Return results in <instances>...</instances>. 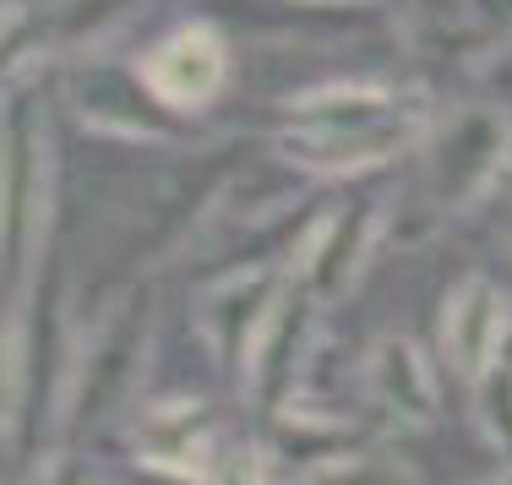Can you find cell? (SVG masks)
<instances>
[{
    "mask_svg": "<svg viewBox=\"0 0 512 485\" xmlns=\"http://www.w3.org/2000/svg\"><path fill=\"white\" fill-rule=\"evenodd\" d=\"M431 120V104L409 88H371V82H333L284 104L278 153L316 175L376 169L409 148Z\"/></svg>",
    "mask_w": 512,
    "mask_h": 485,
    "instance_id": "6da1fadb",
    "label": "cell"
},
{
    "mask_svg": "<svg viewBox=\"0 0 512 485\" xmlns=\"http://www.w3.org/2000/svg\"><path fill=\"white\" fill-rule=\"evenodd\" d=\"M507 120L496 109H469L453 126L436 131V142L425 148V169H420V191H414V224L409 240L425 229H442L447 218L469 213L485 191L496 186L507 164Z\"/></svg>",
    "mask_w": 512,
    "mask_h": 485,
    "instance_id": "7a4b0ae2",
    "label": "cell"
},
{
    "mask_svg": "<svg viewBox=\"0 0 512 485\" xmlns=\"http://www.w3.org/2000/svg\"><path fill=\"white\" fill-rule=\"evenodd\" d=\"M142 355H148V300L131 295L77 349V366H71V382H66V409H60V426H66L71 447L88 442L93 431L120 415L131 382L142 377Z\"/></svg>",
    "mask_w": 512,
    "mask_h": 485,
    "instance_id": "3957f363",
    "label": "cell"
},
{
    "mask_svg": "<svg viewBox=\"0 0 512 485\" xmlns=\"http://www.w3.org/2000/svg\"><path fill=\"white\" fill-rule=\"evenodd\" d=\"M295 273L284 262H246V268L224 273L213 289L202 295L197 306V322H202V338H207V355L218 360L229 382L246 387L251 382V366H256V349H262L267 327H273L278 306H284Z\"/></svg>",
    "mask_w": 512,
    "mask_h": 485,
    "instance_id": "277c9868",
    "label": "cell"
},
{
    "mask_svg": "<svg viewBox=\"0 0 512 485\" xmlns=\"http://www.w3.org/2000/svg\"><path fill=\"white\" fill-rule=\"evenodd\" d=\"M512 344V306L496 278H463L442 306V355L458 382H480Z\"/></svg>",
    "mask_w": 512,
    "mask_h": 485,
    "instance_id": "5b68a950",
    "label": "cell"
},
{
    "mask_svg": "<svg viewBox=\"0 0 512 485\" xmlns=\"http://www.w3.org/2000/svg\"><path fill=\"white\" fill-rule=\"evenodd\" d=\"M137 71L164 109L197 115V109L213 104L218 88H224V44H218L213 28H180V33H169L164 44H153Z\"/></svg>",
    "mask_w": 512,
    "mask_h": 485,
    "instance_id": "8992f818",
    "label": "cell"
},
{
    "mask_svg": "<svg viewBox=\"0 0 512 485\" xmlns=\"http://www.w3.org/2000/svg\"><path fill=\"white\" fill-rule=\"evenodd\" d=\"M365 398L376 404V415L393 420L404 431H420L436 420V377H431V360L425 349L414 344L409 333H382L365 355Z\"/></svg>",
    "mask_w": 512,
    "mask_h": 485,
    "instance_id": "52a82bcc",
    "label": "cell"
},
{
    "mask_svg": "<svg viewBox=\"0 0 512 485\" xmlns=\"http://www.w3.org/2000/svg\"><path fill=\"white\" fill-rule=\"evenodd\" d=\"M371 246H376V202L360 197V202H349L344 213L322 218L311 251L295 262V284L306 289L316 306H333V300H344L349 289H355Z\"/></svg>",
    "mask_w": 512,
    "mask_h": 485,
    "instance_id": "ba28073f",
    "label": "cell"
},
{
    "mask_svg": "<svg viewBox=\"0 0 512 485\" xmlns=\"http://www.w3.org/2000/svg\"><path fill=\"white\" fill-rule=\"evenodd\" d=\"M39 137L22 126L17 104H11V126H6V284L11 300H22V278H28L33 257V218H39Z\"/></svg>",
    "mask_w": 512,
    "mask_h": 485,
    "instance_id": "9c48e42d",
    "label": "cell"
},
{
    "mask_svg": "<svg viewBox=\"0 0 512 485\" xmlns=\"http://www.w3.org/2000/svg\"><path fill=\"white\" fill-rule=\"evenodd\" d=\"M137 458L148 464H175V469H197L207 475L218 453V436H213V409L202 398H169V404L148 409L137 420Z\"/></svg>",
    "mask_w": 512,
    "mask_h": 485,
    "instance_id": "30bf717a",
    "label": "cell"
},
{
    "mask_svg": "<svg viewBox=\"0 0 512 485\" xmlns=\"http://www.w3.org/2000/svg\"><path fill=\"white\" fill-rule=\"evenodd\" d=\"M469 404H474V426H480V436L512 469V344L502 349V360L469 387Z\"/></svg>",
    "mask_w": 512,
    "mask_h": 485,
    "instance_id": "8fae6325",
    "label": "cell"
},
{
    "mask_svg": "<svg viewBox=\"0 0 512 485\" xmlns=\"http://www.w3.org/2000/svg\"><path fill=\"white\" fill-rule=\"evenodd\" d=\"M306 485H420V480H414V469L398 464V458L355 447V453H344V458H333V464H322L316 475H306Z\"/></svg>",
    "mask_w": 512,
    "mask_h": 485,
    "instance_id": "7c38bea8",
    "label": "cell"
},
{
    "mask_svg": "<svg viewBox=\"0 0 512 485\" xmlns=\"http://www.w3.org/2000/svg\"><path fill=\"white\" fill-rule=\"evenodd\" d=\"M207 485H273L267 480V453L256 447H218L207 464Z\"/></svg>",
    "mask_w": 512,
    "mask_h": 485,
    "instance_id": "4fadbf2b",
    "label": "cell"
},
{
    "mask_svg": "<svg viewBox=\"0 0 512 485\" xmlns=\"http://www.w3.org/2000/svg\"><path fill=\"white\" fill-rule=\"evenodd\" d=\"M126 485H207V475L197 469H175V464H148V458H137L131 464Z\"/></svg>",
    "mask_w": 512,
    "mask_h": 485,
    "instance_id": "5bb4252c",
    "label": "cell"
},
{
    "mask_svg": "<svg viewBox=\"0 0 512 485\" xmlns=\"http://www.w3.org/2000/svg\"><path fill=\"white\" fill-rule=\"evenodd\" d=\"M33 485H88V475H82L77 458H60V464H44L39 475H33Z\"/></svg>",
    "mask_w": 512,
    "mask_h": 485,
    "instance_id": "9a60e30c",
    "label": "cell"
},
{
    "mask_svg": "<svg viewBox=\"0 0 512 485\" xmlns=\"http://www.w3.org/2000/svg\"><path fill=\"white\" fill-rule=\"evenodd\" d=\"M491 485H512V469H507V475H502V480H491Z\"/></svg>",
    "mask_w": 512,
    "mask_h": 485,
    "instance_id": "2e32d148",
    "label": "cell"
},
{
    "mask_svg": "<svg viewBox=\"0 0 512 485\" xmlns=\"http://www.w3.org/2000/svg\"><path fill=\"white\" fill-rule=\"evenodd\" d=\"M507 235H512V224H507Z\"/></svg>",
    "mask_w": 512,
    "mask_h": 485,
    "instance_id": "e0dca14e",
    "label": "cell"
}]
</instances>
